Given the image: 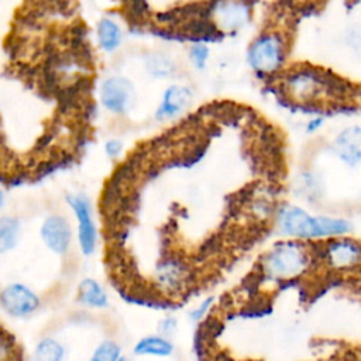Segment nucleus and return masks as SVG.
I'll list each match as a JSON object with an SVG mask.
<instances>
[{"mask_svg":"<svg viewBox=\"0 0 361 361\" xmlns=\"http://www.w3.org/2000/svg\"><path fill=\"white\" fill-rule=\"evenodd\" d=\"M276 227L283 237L305 243L348 235L353 230L347 219L316 216L292 203H285L276 210Z\"/></svg>","mask_w":361,"mask_h":361,"instance_id":"nucleus-1","label":"nucleus"},{"mask_svg":"<svg viewBox=\"0 0 361 361\" xmlns=\"http://www.w3.org/2000/svg\"><path fill=\"white\" fill-rule=\"evenodd\" d=\"M310 247L299 240H281L271 245L259 261L262 275L272 282H288L303 276L312 265Z\"/></svg>","mask_w":361,"mask_h":361,"instance_id":"nucleus-2","label":"nucleus"},{"mask_svg":"<svg viewBox=\"0 0 361 361\" xmlns=\"http://www.w3.org/2000/svg\"><path fill=\"white\" fill-rule=\"evenodd\" d=\"M282 87L288 97L300 103L340 97L347 92V86L337 76L312 66H300L286 72Z\"/></svg>","mask_w":361,"mask_h":361,"instance_id":"nucleus-3","label":"nucleus"},{"mask_svg":"<svg viewBox=\"0 0 361 361\" xmlns=\"http://www.w3.org/2000/svg\"><path fill=\"white\" fill-rule=\"evenodd\" d=\"M247 59L257 73H276L286 59V41L283 35L276 31L262 32L251 42Z\"/></svg>","mask_w":361,"mask_h":361,"instance_id":"nucleus-4","label":"nucleus"},{"mask_svg":"<svg viewBox=\"0 0 361 361\" xmlns=\"http://www.w3.org/2000/svg\"><path fill=\"white\" fill-rule=\"evenodd\" d=\"M192 283V271L189 265L176 257L161 259L152 272V285L155 290L168 298L183 295Z\"/></svg>","mask_w":361,"mask_h":361,"instance_id":"nucleus-5","label":"nucleus"},{"mask_svg":"<svg viewBox=\"0 0 361 361\" xmlns=\"http://www.w3.org/2000/svg\"><path fill=\"white\" fill-rule=\"evenodd\" d=\"M320 259L333 272H351L361 268V241L348 235L323 241Z\"/></svg>","mask_w":361,"mask_h":361,"instance_id":"nucleus-6","label":"nucleus"},{"mask_svg":"<svg viewBox=\"0 0 361 361\" xmlns=\"http://www.w3.org/2000/svg\"><path fill=\"white\" fill-rule=\"evenodd\" d=\"M66 200L76 217L79 248L83 255L89 257L94 252L97 244V228L93 220L90 203L83 195L68 196Z\"/></svg>","mask_w":361,"mask_h":361,"instance_id":"nucleus-7","label":"nucleus"},{"mask_svg":"<svg viewBox=\"0 0 361 361\" xmlns=\"http://www.w3.org/2000/svg\"><path fill=\"white\" fill-rule=\"evenodd\" d=\"M41 305L38 295L27 285L14 282L0 292V306L13 317H24L34 313Z\"/></svg>","mask_w":361,"mask_h":361,"instance_id":"nucleus-8","label":"nucleus"},{"mask_svg":"<svg viewBox=\"0 0 361 361\" xmlns=\"http://www.w3.org/2000/svg\"><path fill=\"white\" fill-rule=\"evenodd\" d=\"M134 86L124 76H110L100 86V102L103 107L114 114L126 113L134 102Z\"/></svg>","mask_w":361,"mask_h":361,"instance_id":"nucleus-9","label":"nucleus"},{"mask_svg":"<svg viewBox=\"0 0 361 361\" xmlns=\"http://www.w3.org/2000/svg\"><path fill=\"white\" fill-rule=\"evenodd\" d=\"M39 233L44 244L54 254L63 255L68 251L72 240V230L65 217L58 214L47 217L41 226Z\"/></svg>","mask_w":361,"mask_h":361,"instance_id":"nucleus-10","label":"nucleus"},{"mask_svg":"<svg viewBox=\"0 0 361 361\" xmlns=\"http://www.w3.org/2000/svg\"><path fill=\"white\" fill-rule=\"evenodd\" d=\"M333 152L348 166L361 165V127L350 126L341 130L333 140Z\"/></svg>","mask_w":361,"mask_h":361,"instance_id":"nucleus-11","label":"nucleus"},{"mask_svg":"<svg viewBox=\"0 0 361 361\" xmlns=\"http://www.w3.org/2000/svg\"><path fill=\"white\" fill-rule=\"evenodd\" d=\"M192 102V90L186 86L171 85L162 93L161 103L157 109V118L166 120L179 116Z\"/></svg>","mask_w":361,"mask_h":361,"instance_id":"nucleus-12","label":"nucleus"},{"mask_svg":"<svg viewBox=\"0 0 361 361\" xmlns=\"http://www.w3.org/2000/svg\"><path fill=\"white\" fill-rule=\"evenodd\" d=\"M248 6L241 0H221L214 7V18L223 30H237L248 20Z\"/></svg>","mask_w":361,"mask_h":361,"instance_id":"nucleus-13","label":"nucleus"},{"mask_svg":"<svg viewBox=\"0 0 361 361\" xmlns=\"http://www.w3.org/2000/svg\"><path fill=\"white\" fill-rule=\"evenodd\" d=\"M173 343L161 334H148L141 337L134 348L133 353L140 357H169L173 354Z\"/></svg>","mask_w":361,"mask_h":361,"instance_id":"nucleus-14","label":"nucleus"},{"mask_svg":"<svg viewBox=\"0 0 361 361\" xmlns=\"http://www.w3.org/2000/svg\"><path fill=\"white\" fill-rule=\"evenodd\" d=\"M78 300L79 303L93 309H103L109 306L106 290L93 278H85L80 281L78 285Z\"/></svg>","mask_w":361,"mask_h":361,"instance_id":"nucleus-15","label":"nucleus"},{"mask_svg":"<svg viewBox=\"0 0 361 361\" xmlns=\"http://www.w3.org/2000/svg\"><path fill=\"white\" fill-rule=\"evenodd\" d=\"M123 39L120 25L111 18H102L97 24V42L106 52L116 51Z\"/></svg>","mask_w":361,"mask_h":361,"instance_id":"nucleus-16","label":"nucleus"},{"mask_svg":"<svg viewBox=\"0 0 361 361\" xmlns=\"http://www.w3.org/2000/svg\"><path fill=\"white\" fill-rule=\"evenodd\" d=\"M20 221L11 216L0 217V254L11 251L20 238Z\"/></svg>","mask_w":361,"mask_h":361,"instance_id":"nucleus-17","label":"nucleus"},{"mask_svg":"<svg viewBox=\"0 0 361 361\" xmlns=\"http://www.w3.org/2000/svg\"><path fill=\"white\" fill-rule=\"evenodd\" d=\"M65 347L52 337L38 341L34 350V361H63Z\"/></svg>","mask_w":361,"mask_h":361,"instance_id":"nucleus-18","label":"nucleus"},{"mask_svg":"<svg viewBox=\"0 0 361 361\" xmlns=\"http://www.w3.org/2000/svg\"><path fill=\"white\" fill-rule=\"evenodd\" d=\"M121 357V347L114 340L107 338L99 343L89 361H118Z\"/></svg>","mask_w":361,"mask_h":361,"instance_id":"nucleus-19","label":"nucleus"},{"mask_svg":"<svg viewBox=\"0 0 361 361\" xmlns=\"http://www.w3.org/2000/svg\"><path fill=\"white\" fill-rule=\"evenodd\" d=\"M147 66H148V71L151 72V75L158 76V78L171 75L172 68H173L172 62L165 55H159V54L151 55L147 61Z\"/></svg>","mask_w":361,"mask_h":361,"instance_id":"nucleus-20","label":"nucleus"},{"mask_svg":"<svg viewBox=\"0 0 361 361\" xmlns=\"http://www.w3.org/2000/svg\"><path fill=\"white\" fill-rule=\"evenodd\" d=\"M209 48L203 42H196L189 48V59L196 69H203L209 59Z\"/></svg>","mask_w":361,"mask_h":361,"instance_id":"nucleus-21","label":"nucleus"},{"mask_svg":"<svg viewBox=\"0 0 361 361\" xmlns=\"http://www.w3.org/2000/svg\"><path fill=\"white\" fill-rule=\"evenodd\" d=\"M214 305V298L213 296H206L203 298L202 300H199L193 307L192 310L189 312V319L193 322V323H199L202 322L210 312V309L213 307Z\"/></svg>","mask_w":361,"mask_h":361,"instance_id":"nucleus-22","label":"nucleus"},{"mask_svg":"<svg viewBox=\"0 0 361 361\" xmlns=\"http://www.w3.org/2000/svg\"><path fill=\"white\" fill-rule=\"evenodd\" d=\"M176 329H178V320L173 316H165L158 323V334L168 338H171V336L176 331Z\"/></svg>","mask_w":361,"mask_h":361,"instance_id":"nucleus-23","label":"nucleus"},{"mask_svg":"<svg viewBox=\"0 0 361 361\" xmlns=\"http://www.w3.org/2000/svg\"><path fill=\"white\" fill-rule=\"evenodd\" d=\"M104 151L109 158H117L123 151V144L118 140H109L104 145Z\"/></svg>","mask_w":361,"mask_h":361,"instance_id":"nucleus-24","label":"nucleus"},{"mask_svg":"<svg viewBox=\"0 0 361 361\" xmlns=\"http://www.w3.org/2000/svg\"><path fill=\"white\" fill-rule=\"evenodd\" d=\"M323 124H324V118H322V117H313V118H310V120L306 123V131H307V133H314V131L320 130V128L323 127Z\"/></svg>","mask_w":361,"mask_h":361,"instance_id":"nucleus-25","label":"nucleus"},{"mask_svg":"<svg viewBox=\"0 0 361 361\" xmlns=\"http://www.w3.org/2000/svg\"><path fill=\"white\" fill-rule=\"evenodd\" d=\"M1 204H3V193L0 192V207H1Z\"/></svg>","mask_w":361,"mask_h":361,"instance_id":"nucleus-26","label":"nucleus"},{"mask_svg":"<svg viewBox=\"0 0 361 361\" xmlns=\"http://www.w3.org/2000/svg\"><path fill=\"white\" fill-rule=\"evenodd\" d=\"M118 361H127V360H126V358H124V357H121V358H120V360H118Z\"/></svg>","mask_w":361,"mask_h":361,"instance_id":"nucleus-27","label":"nucleus"}]
</instances>
